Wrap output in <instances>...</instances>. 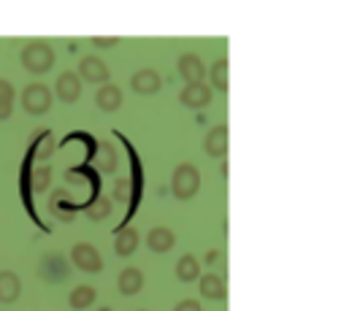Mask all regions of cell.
Returning <instances> with one entry per match:
<instances>
[{
	"label": "cell",
	"instance_id": "obj_1",
	"mask_svg": "<svg viewBox=\"0 0 352 311\" xmlns=\"http://www.w3.org/2000/svg\"><path fill=\"white\" fill-rule=\"evenodd\" d=\"M19 60L25 65V71H30V73H46L54 65V49H52V44H46V41H30V44L22 46Z\"/></svg>",
	"mask_w": 352,
	"mask_h": 311
},
{
	"label": "cell",
	"instance_id": "obj_2",
	"mask_svg": "<svg viewBox=\"0 0 352 311\" xmlns=\"http://www.w3.org/2000/svg\"><path fill=\"white\" fill-rule=\"evenodd\" d=\"M201 189V174L192 163H182L174 168V176H171V192H174L176 200H190L195 198Z\"/></svg>",
	"mask_w": 352,
	"mask_h": 311
},
{
	"label": "cell",
	"instance_id": "obj_3",
	"mask_svg": "<svg viewBox=\"0 0 352 311\" xmlns=\"http://www.w3.org/2000/svg\"><path fill=\"white\" fill-rule=\"evenodd\" d=\"M19 103H22V108L28 111V114H33V117H44L46 111L52 108V92L46 84H28V87L22 89V95H19Z\"/></svg>",
	"mask_w": 352,
	"mask_h": 311
},
{
	"label": "cell",
	"instance_id": "obj_4",
	"mask_svg": "<svg viewBox=\"0 0 352 311\" xmlns=\"http://www.w3.org/2000/svg\"><path fill=\"white\" fill-rule=\"evenodd\" d=\"M71 260H74V266L79 268V270H87V273H100L103 270L100 252L92 244H87V241H82V244H76L71 249Z\"/></svg>",
	"mask_w": 352,
	"mask_h": 311
},
{
	"label": "cell",
	"instance_id": "obj_5",
	"mask_svg": "<svg viewBox=\"0 0 352 311\" xmlns=\"http://www.w3.org/2000/svg\"><path fill=\"white\" fill-rule=\"evenodd\" d=\"M79 79H85V82H89V84H109V79H111V73H109V65L103 62V60H98V57H92V54H87V57H82L79 60V73H76Z\"/></svg>",
	"mask_w": 352,
	"mask_h": 311
},
{
	"label": "cell",
	"instance_id": "obj_6",
	"mask_svg": "<svg viewBox=\"0 0 352 311\" xmlns=\"http://www.w3.org/2000/svg\"><path fill=\"white\" fill-rule=\"evenodd\" d=\"M176 71H179V76H182L187 84H198V82H204V76H206L204 60H201L195 51H184V54L179 57V62H176Z\"/></svg>",
	"mask_w": 352,
	"mask_h": 311
},
{
	"label": "cell",
	"instance_id": "obj_7",
	"mask_svg": "<svg viewBox=\"0 0 352 311\" xmlns=\"http://www.w3.org/2000/svg\"><path fill=\"white\" fill-rule=\"evenodd\" d=\"M163 87V79L155 68H138L131 76V89L138 92V95H155Z\"/></svg>",
	"mask_w": 352,
	"mask_h": 311
},
{
	"label": "cell",
	"instance_id": "obj_8",
	"mask_svg": "<svg viewBox=\"0 0 352 311\" xmlns=\"http://www.w3.org/2000/svg\"><path fill=\"white\" fill-rule=\"evenodd\" d=\"M198 290H201V298L206 301H225L228 298V284L220 273H201L198 276Z\"/></svg>",
	"mask_w": 352,
	"mask_h": 311
},
{
	"label": "cell",
	"instance_id": "obj_9",
	"mask_svg": "<svg viewBox=\"0 0 352 311\" xmlns=\"http://www.w3.org/2000/svg\"><path fill=\"white\" fill-rule=\"evenodd\" d=\"M54 95L60 97V103H76L82 97V79L74 71L60 73V79L54 84Z\"/></svg>",
	"mask_w": 352,
	"mask_h": 311
},
{
	"label": "cell",
	"instance_id": "obj_10",
	"mask_svg": "<svg viewBox=\"0 0 352 311\" xmlns=\"http://www.w3.org/2000/svg\"><path fill=\"white\" fill-rule=\"evenodd\" d=\"M179 103L187 106V108H204V106L212 103V87L206 82L187 84V87L179 92Z\"/></svg>",
	"mask_w": 352,
	"mask_h": 311
},
{
	"label": "cell",
	"instance_id": "obj_11",
	"mask_svg": "<svg viewBox=\"0 0 352 311\" xmlns=\"http://www.w3.org/2000/svg\"><path fill=\"white\" fill-rule=\"evenodd\" d=\"M174 244H176V235L171 227L157 224V227H152V230L146 233V249L155 252V255H166V252H171Z\"/></svg>",
	"mask_w": 352,
	"mask_h": 311
},
{
	"label": "cell",
	"instance_id": "obj_12",
	"mask_svg": "<svg viewBox=\"0 0 352 311\" xmlns=\"http://www.w3.org/2000/svg\"><path fill=\"white\" fill-rule=\"evenodd\" d=\"M204 149H206L209 157L222 160V157L228 154V125L212 128V130L206 133V138H204Z\"/></svg>",
	"mask_w": 352,
	"mask_h": 311
},
{
	"label": "cell",
	"instance_id": "obj_13",
	"mask_svg": "<svg viewBox=\"0 0 352 311\" xmlns=\"http://www.w3.org/2000/svg\"><path fill=\"white\" fill-rule=\"evenodd\" d=\"M95 106L100 111H106V114L117 111L122 106V89L117 87V84H111V82L103 84V87H98V92H95Z\"/></svg>",
	"mask_w": 352,
	"mask_h": 311
},
{
	"label": "cell",
	"instance_id": "obj_14",
	"mask_svg": "<svg viewBox=\"0 0 352 311\" xmlns=\"http://www.w3.org/2000/svg\"><path fill=\"white\" fill-rule=\"evenodd\" d=\"M22 295V279L14 270H0V303H14Z\"/></svg>",
	"mask_w": 352,
	"mask_h": 311
},
{
	"label": "cell",
	"instance_id": "obj_15",
	"mask_svg": "<svg viewBox=\"0 0 352 311\" xmlns=\"http://www.w3.org/2000/svg\"><path fill=\"white\" fill-rule=\"evenodd\" d=\"M117 290L122 295H138L144 290V273H141V268H125L117 276Z\"/></svg>",
	"mask_w": 352,
	"mask_h": 311
},
{
	"label": "cell",
	"instance_id": "obj_16",
	"mask_svg": "<svg viewBox=\"0 0 352 311\" xmlns=\"http://www.w3.org/2000/svg\"><path fill=\"white\" fill-rule=\"evenodd\" d=\"M135 249H138V230H135V227L120 230L117 238H114V252H117L120 257H131Z\"/></svg>",
	"mask_w": 352,
	"mask_h": 311
},
{
	"label": "cell",
	"instance_id": "obj_17",
	"mask_svg": "<svg viewBox=\"0 0 352 311\" xmlns=\"http://www.w3.org/2000/svg\"><path fill=\"white\" fill-rule=\"evenodd\" d=\"M176 279L179 281H184V284H190V281H195L198 276H201V263L192 257V255H182L179 257V263L174 268Z\"/></svg>",
	"mask_w": 352,
	"mask_h": 311
},
{
	"label": "cell",
	"instance_id": "obj_18",
	"mask_svg": "<svg viewBox=\"0 0 352 311\" xmlns=\"http://www.w3.org/2000/svg\"><path fill=\"white\" fill-rule=\"evenodd\" d=\"M95 298H98V292H95V287H89V284H79L74 292H71V298H68V303H71V309L76 311H85L89 309L92 303H95Z\"/></svg>",
	"mask_w": 352,
	"mask_h": 311
},
{
	"label": "cell",
	"instance_id": "obj_19",
	"mask_svg": "<svg viewBox=\"0 0 352 311\" xmlns=\"http://www.w3.org/2000/svg\"><path fill=\"white\" fill-rule=\"evenodd\" d=\"M95 168H98L100 174H114V171H117V149H114L111 143H100Z\"/></svg>",
	"mask_w": 352,
	"mask_h": 311
},
{
	"label": "cell",
	"instance_id": "obj_20",
	"mask_svg": "<svg viewBox=\"0 0 352 311\" xmlns=\"http://www.w3.org/2000/svg\"><path fill=\"white\" fill-rule=\"evenodd\" d=\"M209 79H212V89H220V92H225V89H228V60H225V57H222V60H217V62L212 65Z\"/></svg>",
	"mask_w": 352,
	"mask_h": 311
},
{
	"label": "cell",
	"instance_id": "obj_21",
	"mask_svg": "<svg viewBox=\"0 0 352 311\" xmlns=\"http://www.w3.org/2000/svg\"><path fill=\"white\" fill-rule=\"evenodd\" d=\"M49 178H52V168L38 165L36 174H33V189H36V192H44L46 187H49Z\"/></svg>",
	"mask_w": 352,
	"mask_h": 311
},
{
	"label": "cell",
	"instance_id": "obj_22",
	"mask_svg": "<svg viewBox=\"0 0 352 311\" xmlns=\"http://www.w3.org/2000/svg\"><path fill=\"white\" fill-rule=\"evenodd\" d=\"M109 214H111V200H109V198H100V200L92 206V211H89L92 220H106Z\"/></svg>",
	"mask_w": 352,
	"mask_h": 311
},
{
	"label": "cell",
	"instance_id": "obj_23",
	"mask_svg": "<svg viewBox=\"0 0 352 311\" xmlns=\"http://www.w3.org/2000/svg\"><path fill=\"white\" fill-rule=\"evenodd\" d=\"M0 103H14V87L6 79H0Z\"/></svg>",
	"mask_w": 352,
	"mask_h": 311
},
{
	"label": "cell",
	"instance_id": "obj_24",
	"mask_svg": "<svg viewBox=\"0 0 352 311\" xmlns=\"http://www.w3.org/2000/svg\"><path fill=\"white\" fill-rule=\"evenodd\" d=\"M174 311H201V303L192 301V298H187V301H179L174 306Z\"/></svg>",
	"mask_w": 352,
	"mask_h": 311
},
{
	"label": "cell",
	"instance_id": "obj_25",
	"mask_svg": "<svg viewBox=\"0 0 352 311\" xmlns=\"http://www.w3.org/2000/svg\"><path fill=\"white\" fill-rule=\"evenodd\" d=\"M92 44L100 46V49H106V46H117V44H120V38H100V36H98V38H92Z\"/></svg>",
	"mask_w": 352,
	"mask_h": 311
},
{
	"label": "cell",
	"instance_id": "obj_26",
	"mask_svg": "<svg viewBox=\"0 0 352 311\" xmlns=\"http://www.w3.org/2000/svg\"><path fill=\"white\" fill-rule=\"evenodd\" d=\"M120 200H125V195H128V184H125V178H120L117 181V192H114Z\"/></svg>",
	"mask_w": 352,
	"mask_h": 311
},
{
	"label": "cell",
	"instance_id": "obj_27",
	"mask_svg": "<svg viewBox=\"0 0 352 311\" xmlns=\"http://www.w3.org/2000/svg\"><path fill=\"white\" fill-rule=\"evenodd\" d=\"M14 111V103H0V119H8Z\"/></svg>",
	"mask_w": 352,
	"mask_h": 311
},
{
	"label": "cell",
	"instance_id": "obj_28",
	"mask_svg": "<svg viewBox=\"0 0 352 311\" xmlns=\"http://www.w3.org/2000/svg\"><path fill=\"white\" fill-rule=\"evenodd\" d=\"M138 311H146V309H138Z\"/></svg>",
	"mask_w": 352,
	"mask_h": 311
}]
</instances>
